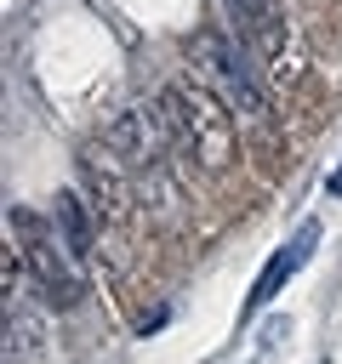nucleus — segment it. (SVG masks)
Returning a JSON list of instances; mask_svg holds the SVG:
<instances>
[{
    "mask_svg": "<svg viewBox=\"0 0 342 364\" xmlns=\"http://www.w3.org/2000/svg\"><path fill=\"white\" fill-rule=\"evenodd\" d=\"M51 222H57V233L68 239L74 256L91 250V216H86V199H80V193H57V199H51Z\"/></svg>",
    "mask_w": 342,
    "mask_h": 364,
    "instance_id": "7",
    "label": "nucleus"
},
{
    "mask_svg": "<svg viewBox=\"0 0 342 364\" xmlns=\"http://www.w3.org/2000/svg\"><path fill=\"white\" fill-rule=\"evenodd\" d=\"M171 102V148L200 171V176H222L239 159V136H234V108L217 97L211 80L182 74L165 85Z\"/></svg>",
    "mask_w": 342,
    "mask_h": 364,
    "instance_id": "1",
    "label": "nucleus"
},
{
    "mask_svg": "<svg viewBox=\"0 0 342 364\" xmlns=\"http://www.w3.org/2000/svg\"><path fill=\"white\" fill-rule=\"evenodd\" d=\"M80 176H86V205L103 222H125L131 216V171L120 165V154L108 142H86L80 148Z\"/></svg>",
    "mask_w": 342,
    "mask_h": 364,
    "instance_id": "5",
    "label": "nucleus"
},
{
    "mask_svg": "<svg viewBox=\"0 0 342 364\" xmlns=\"http://www.w3.org/2000/svg\"><path fill=\"white\" fill-rule=\"evenodd\" d=\"M228 6V28L251 46V57L262 63V80L274 91H291L302 80V46L291 34L285 0H222Z\"/></svg>",
    "mask_w": 342,
    "mask_h": 364,
    "instance_id": "3",
    "label": "nucleus"
},
{
    "mask_svg": "<svg viewBox=\"0 0 342 364\" xmlns=\"http://www.w3.org/2000/svg\"><path fill=\"white\" fill-rule=\"evenodd\" d=\"M314 245H319V222H302V233H296L291 245H279V250H274V262L262 267V279L251 284V301H245V307H262V301H274V296L285 290V279H291V273L308 262V250H314Z\"/></svg>",
    "mask_w": 342,
    "mask_h": 364,
    "instance_id": "6",
    "label": "nucleus"
},
{
    "mask_svg": "<svg viewBox=\"0 0 342 364\" xmlns=\"http://www.w3.org/2000/svg\"><path fill=\"white\" fill-rule=\"evenodd\" d=\"M11 239L23 245V262H28V284L46 296V307H74L80 301V290H86V279H80V256L68 250V239L57 233V228H46L34 210H23V205H11Z\"/></svg>",
    "mask_w": 342,
    "mask_h": 364,
    "instance_id": "4",
    "label": "nucleus"
},
{
    "mask_svg": "<svg viewBox=\"0 0 342 364\" xmlns=\"http://www.w3.org/2000/svg\"><path fill=\"white\" fill-rule=\"evenodd\" d=\"M331 193H342V165H336V171H331Z\"/></svg>",
    "mask_w": 342,
    "mask_h": 364,
    "instance_id": "8",
    "label": "nucleus"
},
{
    "mask_svg": "<svg viewBox=\"0 0 342 364\" xmlns=\"http://www.w3.org/2000/svg\"><path fill=\"white\" fill-rule=\"evenodd\" d=\"M194 57H200V68H205V80L217 85V97L239 114V119H251V125H262L268 119V91H262V80H256V57H251V46L234 34V28H217V23H205L200 28V40H194Z\"/></svg>",
    "mask_w": 342,
    "mask_h": 364,
    "instance_id": "2",
    "label": "nucleus"
}]
</instances>
